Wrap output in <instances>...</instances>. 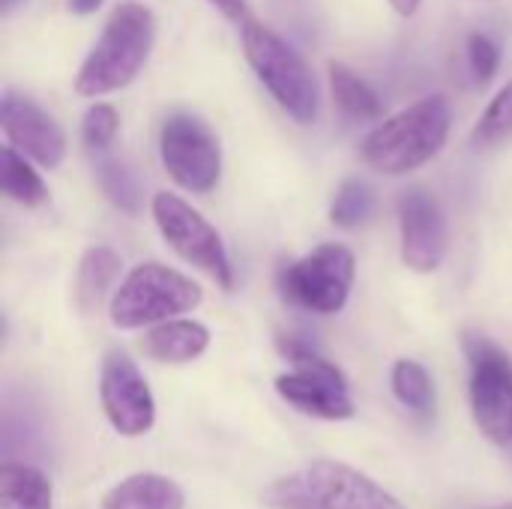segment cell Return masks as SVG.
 Masks as SVG:
<instances>
[{
    "label": "cell",
    "instance_id": "obj_1",
    "mask_svg": "<svg viewBox=\"0 0 512 509\" xmlns=\"http://www.w3.org/2000/svg\"><path fill=\"white\" fill-rule=\"evenodd\" d=\"M156 39L153 12L144 3L126 0L111 9L96 45L75 75V93L99 99L129 87L144 69Z\"/></svg>",
    "mask_w": 512,
    "mask_h": 509
},
{
    "label": "cell",
    "instance_id": "obj_2",
    "mask_svg": "<svg viewBox=\"0 0 512 509\" xmlns=\"http://www.w3.org/2000/svg\"><path fill=\"white\" fill-rule=\"evenodd\" d=\"M267 509H408L393 492L348 462L315 459L261 492Z\"/></svg>",
    "mask_w": 512,
    "mask_h": 509
},
{
    "label": "cell",
    "instance_id": "obj_3",
    "mask_svg": "<svg viewBox=\"0 0 512 509\" xmlns=\"http://www.w3.org/2000/svg\"><path fill=\"white\" fill-rule=\"evenodd\" d=\"M453 111L444 96H426L378 123L360 144L363 162L384 177H405L432 162L450 138Z\"/></svg>",
    "mask_w": 512,
    "mask_h": 509
},
{
    "label": "cell",
    "instance_id": "obj_4",
    "mask_svg": "<svg viewBox=\"0 0 512 509\" xmlns=\"http://www.w3.org/2000/svg\"><path fill=\"white\" fill-rule=\"evenodd\" d=\"M243 48L249 66L270 90L276 105L297 123H312L318 117V81L303 54L273 27L252 18L243 21Z\"/></svg>",
    "mask_w": 512,
    "mask_h": 509
},
{
    "label": "cell",
    "instance_id": "obj_5",
    "mask_svg": "<svg viewBox=\"0 0 512 509\" xmlns=\"http://www.w3.org/2000/svg\"><path fill=\"white\" fill-rule=\"evenodd\" d=\"M201 300L204 291L198 282L165 264L147 261L126 273L120 288L111 294L108 315L117 330H141L186 315L198 309Z\"/></svg>",
    "mask_w": 512,
    "mask_h": 509
},
{
    "label": "cell",
    "instance_id": "obj_6",
    "mask_svg": "<svg viewBox=\"0 0 512 509\" xmlns=\"http://www.w3.org/2000/svg\"><path fill=\"white\" fill-rule=\"evenodd\" d=\"M279 351L288 357V363H294L291 372L276 378V393L291 408L330 423H342L357 414L354 399L348 393V381L330 360H324L318 351L291 336L279 339Z\"/></svg>",
    "mask_w": 512,
    "mask_h": 509
},
{
    "label": "cell",
    "instance_id": "obj_7",
    "mask_svg": "<svg viewBox=\"0 0 512 509\" xmlns=\"http://www.w3.org/2000/svg\"><path fill=\"white\" fill-rule=\"evenodd\" d=\"M357 261L342 243H324L309 255L291 261L279 273V291L294 306L315 315H336L345 309L354 285Z\"/></svg>",
    "mask_w": 512,
    "mask_h": 509
},
{
    "label": "cell",
    "instance_id": "obj_8",
    "mask_svg": "<svg viewBox=\"0 0 512 509\" xmlns=\"http://www.w3.org/2000/svg\"><path fill=\"white\" fill-rule=\"evenodd\" d=\"M150 210H153V222L159 234L186 264L207 273L219 288L225 291L234 288V267H231V258L225 252L219 231L189 201L171 192H159L153 195Z\"/></svg>",
    "mask_w": 512,
    "mask_h": 509
},
{
    "label": "cell",
    "instance_id": "obj_9",
    "mask_svg": "<svg viewBox=\"0 0 512 509\" xmlns=\"http://www.w3.org/2000/svg\"><path fill=\"white\" fill-rule=\"evenodd\" d=\"M471 363V414L477 429L498 447L512 444V363L510 357L480 333L465 336Z\"/></svg>",
    "mask_w": 512,
    "mask_h": 509
},
{
    "label": "cell",
    "instance_id": "obj_10",
    "mask_svg": "<svg viewBox=\"0 0 512 509\" xmlns=\"http://www.w3.org/2000/svg\"><path fill=\"white\" fill-rule=\"evenodd\" d=\"M159 156L168 177L192 195L213 192L222 177L219 138L195 114H171L162 123Z\"/></svg>",
    "mask_w": 512,
    "mask_h": 509
},
{
    "label": "cell",
    "instance_id": "obj_11",
    "mask_svg": "<svg viewBox=\"0 0 512 509\" xmlns=\"http://www.w3.org/2000/svg\"><path fill=\"white\" fill-rule=\"evenodd\" d=\"M99 402L111 429L123 438H141L156 423V402L147 378L123 351H108L99 372Z\"/></svg>",
    "mask_w": 512,
    "mask_h": 509
},
{
    "label": "cell",
    "instance_id": "obj_12",
    "mask_svg": "<svg viewBox=\"0 0 512 509\" xmlns=\"http://www.w3.org/2000/svg\"><path fill=\"white\" fill-rule=\"evenodd\" d=\"M0 126L6 141L42 168H57L66 159V135L51 114L33 99L6 90L0 99Z\"/></svg>",
    "mask_w": 512,
    "mask_h": 509
},
{
    "label": "cell",
    "instance_id": "obj_13",
    "mask_svg": "<svg viewBox=\"0 0 512 509\" xmlns=\"http://www.w3.org/2000/svg\"><path fill=\"white\" fill-rule=\"evenodd\" d=\"M402 264L414 273H435L447 255V219L432 195L411 189L399 198Z\"/></svg>",
    "mask_w": 512,
    "mask_h": 509
},
{
    "label": "cell",
    "instance_id": "obj_14",
    "mask_svg": "<svg viewBox=\"0 0 512 509\" xmlns=\"http://www.w3.org/2000/svg\"><path fill=\"white\" fill-rule=\"evenodd\" d=\"M207 345H210V330L189 318H171V321L153 324L141 336V354L165 366L192 363L207 351Z\"/></svg>",
    "mask_w": 512,
    "mask_h": 509
},
{
    "label": "cell",
    "instance_id": "obj_15",
    "mask_svg": "<svg viewBox=\"0 0 512 509\" xmlns=\"http://www.w3.org/2000/svg\"><path fill=\"white\" fill-rule=\"evenodd\" d=\"M99 509H186V492L162 474H132L111 486Z\"/></svg>",
    "mask_w": 512,
    "mask_h": 509
},
{
    "label": "cell",
    "instance_id": "obj_16",
    "mask_svg": "<svg viewBox=\"0 0 512 509\" xmlns=\"http://www.w3.org/2000/svg\"><path fill=\"white\" fill-rule=\"evenodd\" d=\"M120 267H123V261L111 246H90L81 255L78 276H75V300H78L81 312H93L102 303L105 291L120 276Z\"/></svg>",
    "mask_w": 512,
    "mask_h": 509
},
{
    "label": "cell",
    "instance_id": "obj_17",
    "mask_svg": "<svg viewBox=\"0 0 512 509\" xmlns=\"http://www.w3.org/2000/svg\"><path fill=\"white\" fill-rule=\"evenodd\" d=\"M51 480L33 468L6 462L0 468V509H51Z\"/></svg>",
    "mask_w": 512,
    "mask_h": 509
},
{
    "label": "cell",
    "instance_id": "obj_18",
    "mask_svg": "<svg viewBox=\"0 0 512 509\" xmlns=\"http://www.w3.org/2000/svg\"><path fill=\"white\" fill-rule=\"evenodd\" d=\"M330 93L336 105L357 120H378L384 111L372 84L345 63H330Z\"/></svg>",
    "mask_w": 512,
    "mask_h": 509
},
{
    "label": "cell",
    "instance_id": "obj_19",
    "mask_svg": "<svg viewBox=\"0 0 512 509\" xmlns=\"http://www.w3.org/2000/svg\"><path fill=\"white\" fill-rule=\"evenodd\" d=\"M0 186H3V195L21 207H39L48 201V189L39 171H33L27 156L18 153L12 144L0 150Z\"/></svg>",
    "mask_w": 512,
    "mask_h": 509
},
{
    "label": "cell",
    "instance_id": "obj_20",
    "mask_svg": "<svg viewBox=\"0 0 512 509\" xmlns=\"http://www.w3.org/2000/svg\"><path fill=\"white\" fill-rule=\"evenodd\" d=\"M390 387L396 399L420 420H429L435 414V384L423 363L417 360H396L390 372Z\"/></svg>",
    "mask_w": 512,
    "mask_h": 509
},
{
    "label": "cell",
    "instance_id": "obj_21",
    "mask_svg": "<svg viewBox=\"0 0 512 509\" xmlns=\"http://www.w3.org/2000/svg\"><path fill=\"white\" fill-rule=\"evenodd\" d=\"M96 180H99L105 198L117 210H123L129 216L141 213V198H144L141 195V183H138L135 171L126 162H120L114 156H99L96 159Z\"/></svg>",
    "mask_w": 512,
    "mask_h": 509
},
{
    "label": "cell",
    "instance_id": "obj_22",
    "mask_svg": "<svg viewBox=\"0 0 512 509\" xmlns=\"http://www.w3.org/2000/svg\"><path fill=\"white\" fill-rule=\"evenodd\" d=\"M512 135V81H507L495 99L486 105L483 117L477 120L474 132H471V141L477 150H492L498 144H504Z\"/></svg>",
    "mask_w": 512,
    "mask_h": 509
},
{
    "label": "cell",
    "instance_id": "obj_23",
    "mask_svg": "<svg viewBox=\"0 0 512 509\" xmlns=\"http://www.w3.org/2000/svg\"><path fill=\"white\" fill-rule=\"evenodd\" d=\"M372 210H375V195H372V189H369L363 180L351 177V180H345V183L336 189V195H333L330 222L339 225V228H357V225H363V222L372 216Z\"/></svg>",
    "mask_w": 512,
    "mask_h": 509
},
{
    "label": "cell",
    "instance_id": "obj_24",
    "mask_svg": "<svg viewBox=\"0 0 512 509\" xmlns=\"http://www.w3.org/2000/svg\"><path fill=\"white\" fill-rule=\"evenodd\" d=\"M117 129H120V114L114 105L108 102H96L87 108L84 120H81V135H84V144L96 153H105L114 138H117Z\"/></svg>",
    "mask_w": 512,
    "mask_h": 509
},
{
    "label": "cell",
    "instance_id": "obj_25",
    "mask_svg": "<svg viewBox=\"0 0 512 509\" xmlns=\"http://www.w3.org/2000/svg\"><path fill=\"white\" fill-rule=\"evenodd\" d=\"M501 66V48L492 36L486 33H471L468 36V69L477 84H489Z\"/></svg>",
    "mask_w": 512,
    "mask_h": 509
},
{
    "label": "cell",
    "instance_id": "obj_26",
    "mask_svg": "<svg viewBox=\"0 0 512 509\" xmlns=\"http://www.w3.org/2000/svg\"><path fill=\"white\" fill-rule=\"evenodd\" d=\"M225 18L231 21H246V0H210Z\"/></svg>",
    "mask_w": 512,
    "mask_h": 509
},
{
    "label": "cell",
    "instance_id": "obj_27",
    "mask_svg": "<svg viewBox=\"0 0 512 509\" xmlns=\"http://www.w3.org/2000/svg\"><path fill=\"white\" fill-rule=\"evenodd\" d=\"M102 3L105 0H66L69 12H75V15H93Z\"/></svg>",
    "mask_w": 512,
    "mask_h": 509
},
{
    "label": "cell",
    "instance_id": "obj_28",
    "mask_svg": "<svg viewBox=\"0 0 512 509\" xmlns=\"http://www.w3.org/2000/svg\"><path fill=\"white\" fill-rule=\"evenodd\" d=\"M420 3H423V0H390V6H393L399 15H405V18H411V15L420 9Z\"/></svg>",
    "mask_w": 512,
    "mask_h": 509
},
{
    "label": "cell",
    "instance_id": "obj_29",
    "mask_svg": "<svg viewBox=\"0 0 512 509\" xmlns=\"http://www.w3.org/2000/svg\"><path fill=\"white\" fill-rule=\"evenodd\" d=\"M18 6V0H3V12H12Z\"/></svg>",
    "mask_w": 512,
    "mask_h": 509
},
{
    "label": "cell",
    "instance_id": "obj_30",
    "mask_svg": "<svg viewBox=\"0 0 512 509\" xmlns=\"http://www.w3.org/2000/svg\"><path fill=\"white\" fill-rule=\"evenodd\" d=\"M492 509H512V504H501V507H492Z\"/></svg>",
    "mask_w": 512,
    "mask_h": 509
},
{
    "label": "cell",
    "instance_id": "obj_31",
    "mask_svg": "<svg viewBox=\"0 0 512 509\" xmlns=\"http://www.w3.org/2000/svg\"><path fill=\"white\" fill-rule=\"evenodd\" d=\"M510 450H512V444H510Z\"/></svg>",
    "mask_w": 512,
    "mask_h": 509
}]
</instances>
